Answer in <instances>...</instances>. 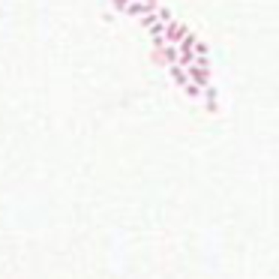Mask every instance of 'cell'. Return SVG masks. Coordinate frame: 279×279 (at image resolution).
<instances>
[{"instance_id":"obj_1","label":"cell","mask_w":279,"mask_h":279,"mask_svg":"<svg viewBox=\"0 0 279 279\" xmlns=\"http://www.w3.org/2000/svg\"><path fill=\"white\" fill-rule=\"evenodd\" d=\"M186 72H189V81H192L195 87H201V90L210 87V66H198V63H192V66H186Z\"/></svg>"},{"instance_id":"obj_2","label":"cell","mask_w":279,"mask_h":279,"mask_svg":"<svg viewBox=\"0 0 279 279\" xmlns=\"http://www.w3.org/2000/svg\"><path fill=\"white\" fill-rule=\"evenodd\" d=\"M186 36H189V30H186V24H180V21H171V24L165 27V42H168V45H180Z\"/></svg>"},{"instance_id":"obj_3","label":"cell","mask_w":279,"mask_h":279,"mask_svg":"<svg viewBox=\"0 0 279 279\" xmlns=\"http://www.w3.org/2000/svg\"><path fill=\"white\" fill-rule=\"evenodd\" d=\"M168 75L174 78V84H177V87H186V84H192V81H189V72H186V69L180 66V63L168 66Z\"/></svg>"},{"instance_id":"obj_4","label":"cell","mask_w":279,"mask_h":279,"mask_svg":"<svg viewBox=\"0 0 279 279\" xmlns=\"http://www.w3.org/2000/svg\"><path fill=\"white\" fill-rule=\"evenodd\" d=\"M201 102H204V108H207V111H216V108H219V99H216V87H213V84H210V87H207V90H204V96H201Z\"/></svg>"},{"instance_id":"obj_5","label":"cell","mask_w":279,"mask_h":279,"mask_svg":"<svg viewBox=\"0 0 279 279\" xmlns=\"http://www.w3.org/2000/svg\"><path fill=\"white\" fill-rule=\"evenodd\" d=\"M183 93L189 96V99H201V96H204V90H201V87H195V84H186Z\"/></svg>"},{"instance_id":"obj_6","label":"cell","mask_w":279,"mask_h":279,"mask_svg":"<svg viewBox=\"0 0 279 279\" xmlns=\"http://www.w3.org/2000/svg\"><path fill=\"white\" fill-rule=\"evenodd\" d=\"M129 3H132V0H111V6H114L117 12H126V6H129Z\"/></svg>"},{"instance_id":"obj_7","label":"cell","mask_w":279,"mask_h":279,"mask_svg":"<svg viewBox=\"0 0 279 279\" xmlns=\"http://www.w3.org/2000/svg\"><path fill=\"white\" fill-rule=\"evenodd\" d=\"M195 57H207V45L204 42H195Z\"/></svg>"}]
</instances>
